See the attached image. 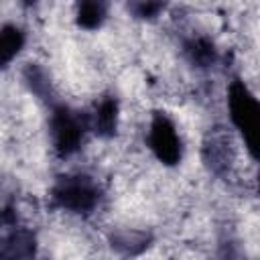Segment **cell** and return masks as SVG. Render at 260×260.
<instances>
[{
    "instance_id": "cell-7",
    "label": "cell",
    "mask_w": 260,
    "mask_h": 260,
    "mask_svg": "<svg viewBox=\"0 0 260 260\" xmlns=\"http://www.w3.org/2000/svg\"><path fill=\"white\" fill-rule=\"evenodd\" d=\"M185 53H187L189 61L197 67H209L215 63V57H217L213 43L207 39H191L185 45Z\"/></svg>"
},
{
    "instance_id": "cell-10",
    "label": "cell",
    "mask_w": 260,
    "mask_h": 260,
    "mask_svg": "<svg viewBox=\"0 0 260 260\" xmlns=\"http://www.w3.org/2000/svg\"><path fill=\"white\" fill-rule=\"evenodd\" d=\"M26 81H28V85L32 87V91L35 93H39V95H47V91H49V81H47V75L39 69V67H28L26 69Z\"/></svg>"
},
{
    "instance_id": "cell-11",
    "label": "cell",
    "mask_w": 260,
    "mask_h": 260,
    "mask_svg": "<svg viewBox=\"0 0 260 260\" xmlns=\"http://www.w3.org/2000/svg\"><path fill=\"white\" fill-rule=\"evenodd\" d=\"M22 2H24V4H35L37 0H22Z\"/></svg>"
},
{
    "instance_id": "cell-3",
    "label": "cell",
    "mask_w": 260,
    "mask_h": 260,
    "mask_svg": "<svg viewBox=\"0 0 260 260\" xmlns=\"http://www.w3.org/2000/svg\"><path fill=\"white\" fill-rule=\"evenodd\" d=\"M53 146L61 156L73 154L83 138V122L65 106H57L51 116Z\"/></svg>"
},
{
    "instance_id": "cell-5",
    "label": "cell",
    "mask_w": 260,
    "mask_h": 260,
    "mask_svg": "<svg viewBox=\"0 0 260 260\" xmlns=\"http://www.w3.org/2000/svg\"><path fill=\"white\" fill-rule=\"evenodd\" d=\"M116 122H118V102L114 98H106L93 116V126L100 136H112L116 132Z\"/></svg>"
},
{
    "instance_id": "cell-6",
    "label": "cell",
    "mask_w": 260,
    "mask_h": 260,
    "mask_svg": "<svg viewBox=\"0 0 260 260\" xmlns=\"http://www.w3.org/2000/svg\"><path fill=\"white\" fill-rule=\"evenodd\" d=\"M24 35L16 26H4L0 28V67H6L22 49Z\"/></svg>"
},
{
    "instance_id": "cell-1",
    "label": "cell",
    "mask_w": 260,
    "mask_h": 260,
    "mask_svg": "<svg viewBox=\"0 0 260 260\" xmlns=\"http://www.w3.org/2000/svg\"><path fill=\"white\" fill-rule=\"evenodd\" d=\"M228 104H230V118L234 126L240 130L246 148L250 150L252 156H256V142H258V102L252 95V91L246 87L244 81L236 79L230 85L228 93Z\"/></svg>"
},
{
    "instance_id": "cell-8",
    "label": "cell",
    "mask_w": 260,
    "mask_h": 260,
    "mask_svg": "<svg viewBox=\"0 0 260 260\" xmlns=\"http://www.w3.org/2000/svg\"><path fill=\"white\" fill-rule=\"evenodd\" d=\"M106 18V0H81L77 22L83 28H98Z\"/></svg>"
},
{
    "instance_id": "cell-4",
    "label": "cell",
    "mask_w": 260,
    "mask_h": 260,
    "mask_svg": "<svg viewBox=\"0 0 260 260\" xmlns=\"http://www.w3.org/2000/svg\"><path fill=\"white\" fill-rule=\"evenodd\" d=\"M148 144L160 162L177 165L181 160V140L177 136L173 122L162 114H156L152 118L150 132H148Z\"/></svg>"
},
{
    "instance_id": "cell-9",
    "label": "cell",
    "mask_w": 260,
    "mask_h": 260,
    "mask_svg": "<svg viewBox=\"0 0 260 260\" xmlns=\"http://www.w3.org/2000/svg\"><path fill=\"white\" fill-rule=\"evenodd\" d=\"M128 6L138 18H154L165 8V0H130Z\"/></svg>"
},
{
    "instance_id": "cell-2",
    "label": "cell",
    "mask_w": 260,
    "mask_h": 260,
    "mask_svg": "<svg viewBox=\"0 0 260 260\" xmlns=\"http://www.w3.org/2000/svg\"><path fill=\"white\" fill-rule=\"evenodd\" d=\"M53 203L61 209H69L75 213L91 211L100 199V191L89 177H65L53 187Z\"/></svg>"
}]
</instances>
